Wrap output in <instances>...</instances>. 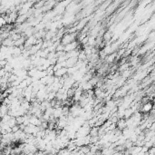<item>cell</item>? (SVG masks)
I'll use <instances>...</instances> for the list:
<instances>
[{
	"label": "cell",
	"mask_w": 155,
	"mask_h": 155,
	"mask_svg": "<svg viewBox=\"0 0 155 155\" xmlns=\"http://www.w3.org/2000/svg\"><path fill=\"white\" fill-rule=\"evenodd\" d=\"M152 109H153V104L150 101V102L142 104V106H141V108H140V111H141L142 114H149Z\"/></svg>",
	"instance_id": "7a4b0ae2"
},
{
	"label": "cell",
	"mask_w": 155,
	"mask_h": 155,
	"mask_svg": "<svg viewBox=\"0 0 155 155\" xmlns=\"http://www.w3.org/2000/svg\"><path fill=\"white\" fill-rule=\"evenodd\" d=\"M5 73V69H4V67H3V68H0V78L4 77Z\"/></svg>",
	"instance_id": "8992f818"
},
{
	"label": "cell",
	"mask_w": 155,
	"mask_h": 155,
	"mask_svg": "<svg viewBox=\"0 0 155 155\" xmlns=\"http://www.w3.org/2000/svg\"><path fill=\"white\" fill-rule=\"evenodd\" d=\"M0 121H1V117H0Z\"/></svg>",
	"instance_id": "9c48e42d"
},
{
	"label": "cell",
	"mask_w": 155,
	"mask_h": 155,
	"mask_svg": "<svg viewBox=\"0 0 155 155\" xmlns=\"http://www.w3.org/2000/svg\"><path fill=\"white\" fill-rule=\"evenodd\" d=\"M76 37H77L76 33H68V34H65L62 36L60 43L61 44H63L64 46H65V45L69 44V43H71L73 41H75Z\"/></svg>",
	"instance_id": "6da1fadb"
},
{
	"label": "cell",
	"mask_w": 155,
	"mask_h": 155,
	"mask_svg": "<svg viewBox=\"0 0 155 155\" xmlns=\"http://www.w3.org/2000/svg\"><path fill=\"white\" fill-rule=\"evenodd\" d=\"M85 1L87 2V3H92V2H94V0H85Z\"/></svg>",
	"instance_id": "52a82bcc"
},
{
	"label": "cell",
	"mask_w": 155,
	"mask_h": 155,
	"mask_svg": "<svg viewBox=\"0 0 155 155\" xmlns=\"http://www.w3.org/2000/svg\"><path fill=\"white\" fill-rule=\"evenodd\" d=\"M44 1H50V0H44Z\"/></svg>",
	"instance_id": "ba28073f"
},
{
	"label": "cell",
	"mask_w": 155,
	"mask_h": 155,
	"mask_svg": "<svg viewBox=\"0 0 155 155\" xmlns=\"http://www.w3.org/2000/svg\"><path fill=\"white\" fill-rule=\"evenodd\" d=\"M66 73H67V68L66 67H60L57 70H55L54 72V76H57V77H62Z\"/></svg>",
	"instance_id": "3957f363"
},
{
	"label": "cell",
	"mask_w": 155,
	"mask_h": 155,
	"mask_svg": "<svg viewBox=\"0 0 155 155\" xmlns=\"http://www.w3.org/2000/svg\"><path fill=\"white\" fill-rule=\"evenodd\" d=\"M2 46H8V47H10V46H14V41L12 40L10 37L8 36L7 38H5V39H4L3 41H2Z\"/></svg>",
	"instance_id": "277c9868"
},
{
	"label": "cell",
	"mask_w": 155,
	"mask_h": 155,
	"mask_svg": "<svg viewBox=\"0 0 155 155\" xmlns=\"http://www.w3.org/2000/svg\"><path fill=\"white\" fill-rule=\"evenodd\" d=\"M5 24H7L5 16H0V28L3 27H5Z\"/></svg>",
	"instance_id": "5b68a950"
}]
</instances>
